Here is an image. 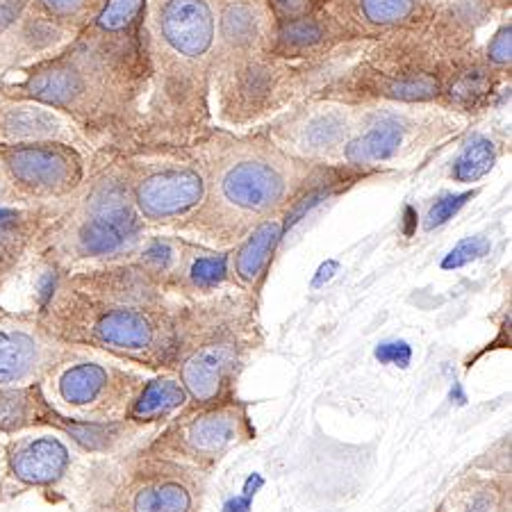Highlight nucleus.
<instances>
[{
    "instance_id": "nucleus-1",
    "label": "nucleus",
    "mask_w": 512,
    "mask_h": 512,
    "mask_svg": "<svg viewBox=\"0 0 512 512\" xmlns=\"http://www.w3.org/2000/svg\"><path fill=\"white\" fill-rule=\"evenodd\" d=\"M3 160L16 183L39 189V192H57V189L76 185L78 160L62 146L48 144H21L3 153Z\"/></svg>"
},
{
    "instance_id": "nucleus-2",
    "label": "nucleus",
    "mask_w": 512,
    "mask_h": 512,
    "mask_svg": "<svg viewBox=\"0 0 512 512\" xmlns=\"http://www.w3.org/2000/svg\"><path fill=\"white\" fill-rule=\"evenodd\" d=\"M139 235V221L121 198L107 196L80 226L78 246L85 255H112L126 249Z\"/></svg>"
},
{
    "instance_id": "nucleus-3",
    "label": "nucleus",
    "mask_w": 512,
    "mask_h": 512,
    "mask_svg": "<svg viewBox=\"0 0 512 512\" xmlns=\"http://www.w3.org/2000/svg\"><path fill=\"white\" fill-rule=\"evenodd\" d=\"M71 453L60 437H26L7 453V467L23 485H53L66 474Z\"/></svg>"
},
{
    "instance_id": "nucleus-4",
    "label": "nucleus",
    "mask_w": 512,
    "mask_h": 512,
    "mask_svg": "<svg viewBox=\"0 0 512 512\" xmlns=\"http://www.w3.org/2000/svg\"><path fill=\"white\" fill-rule=\"evenodd\" d=\"M160 26L164 39L187 57L203 55L214 37L212 10L205 0H169Z\"/></svg>"
},
{
    "instance_id": "nucleus-5",
    "label": "nucleus",
    "mask_w": 512,
    "mask_h": 512,
    "mask_svg": "<svg viewBox=\"0 0 512 512\" xmlns=\"http://www.w3.org/2000/svg\"><path fill=\"white\" fill-rule=\"evenodd\" d=\"M203 183L192 171H167L144 180L137 189V203L155 219L187 212L201 201Z\"/></svg>"
},
{
    "instance_id": "nucleus-6",
    "label": "nucleus",
    "mask_w": 512,
    "mask_h": 512,
    "mask_svg": "<svg viewBox=\"0 0 512 512\" xmlns=\"http://www.w3.org/2000/svg\"><path fill=\"white\" fill-rule=\"evenodd\" d=\"M224 196L237 208L253 212L267 210L283 196V178L267 164H237L224 178Z\"/></svg>"
},
{
    "instance_id": "nucleus-7",
    "label": "nucleus",
    "mask_w": 512,
    "mask_h": 512,
    "mask_svg": "<svg viewBox=\"0 0 512 512\" xmlns=\"http://www.w3.org/2000/svg\"><path fill=\"white\" fill-rule=\"evenodd\" d=\"M41 349L23 328L0 326V387H21L35 374Z\"/></svg>"
},
{
    "instance_id": "nucleus-8",
    "label": "nucleus",
    "mask_w": 512,
    "mask_h": 512,
    "mask_svg": "<svg viewBox=\"0 0 512 512\" xmlns=\"http://www.w3.org/2000/svg\"><path fill=\"white\" fill-rule=\"evenodd\" d=\"M92 335L101 344L112 346V349L137 351L151 344L153 328L139 312L117 308L98 315L92 326Z\"/></svg>"
},
{
    "instance_id": "nucleus-9",
    "label": "nucleus",
    "mask_w": 512,
    "mask_h": 512,
    "mask_svg": "<svg viewBox=\"0 0 512 512\" xmlns=\"http://www.w3.org/2000/svg\"><path fill=\"white\" fill-rule=\"evenodd\" d=\"M107 383H110V376H107L105 367L96 365V362H80V365L64 369L60 381H57V392L69 406L85 408L101 399Z\"/></svg>"
},
{
    "instance_id": "nucleus-10",
    "label": "nucleus",
    "mask_w": 512,
    "mask_h": 512,
    "mask_svg": "<svg viewBox=\"0 0 512 512\" xmlns=\"http://www.w3.org/2000/svg\"><path fill=\"white\" fill-rule=\"evenodd\" d=\"M224 367L226 353L219 349H205L192 355V358L185 362L183 381L194 399L210 401L217 396L221 387V376H224Z\"/></svg>"
},
{
    "instance_id": "nucleus-11",
    "label": "nucleus",
    "mask_w": 512,
    "mask_h": 512,
    "mask_svg": "<svg viewBox=\"0 0 512 512\" xmlns=\"http://www.w3.org/2000/svg\"><path fill=\"white\" fill-rule=\"evenodd\" d=\"M82 87L85 85H82L80 73L57 66V69H48L32 76L28 82V94L46 105L64 107L76 101L82 94Z\"/></svg>"
},
{
    "instance_id": "nucleus-12",
    "label": "nucleus",
    "mask_w": 512,
    "mask_h": 512,
    "mask_svg": "<svg viewBox=\"0 0 512 512\" xmlns=\"http://www.w3.org/2000/svg\"><path fill=\"white\" fill-rule=\"evenodd\" d=\"M403 130L399 123L385 121L381 126L371 128L367 135L355 139L346 148V158L353 164H369L378 160H387L390 155L396 153V148L401 144Z\"/></svg>"
},
{
    "instance_id": "nucleus-13",
    "label": "nucleus",
    "mask_w": 512,
    "mask_h": 512,
    "mask_svg": "<svg viewBox=\"0 0 512 512\" xmlns=\"http://www.w3.org/2000/svg\"><path fill=\"white\" fill-rule=\"evenodd\" d=\"M3 132L14 139H48L57 135L60 121L41 107H16L3 117Z\"/></svg>"
},
{
    "instance_id": "nucleus-14",
    "label": "nucleus",
    "mask_w": 512,
    "mask_h": 512,
    "mask_svg": "<svg viewBox=\"0 0 512 512\" xmlns=\"http://www.w3.org/2000/svg\"><path fill=\"white\" fill-rule=\"evenodd\" d=\"M280 237V228L278 224H264L258 230H255L253 237L246 242V246L239 251L237 258V274L244 280H253L260 274V269L264 267V262L269 260L271 251Z\"/></svg>"
},
{
    "instance_id": "nucleus-15",
    "label": "nucleus",
    "mask_w": 512,
    "mask_h": 512,
    "mask_svg": "<svg viewBox=\"0 0 512 512\" xmlns=\"http://www.w3.org/2000/svg\"><path fill=\"white\" fill-rule=\"evenodd\" d=\"M192 444L201 451H217L235 437V419L230 415H208L192 426Z\"/></svg>"
},
{
    "instance_id": "nucleus-16",
    "label": "nucleus",
    "mask_w": 512,
    "mask_h": 512,
    "mask_svg": "<svg viewBox=\"0 0 512 512\" xmlns=\"http://www.w3.org/2000/svg\"><path fill=\"white\" fill-rule=\"evenodd\" d=\"M185 403V392L183 387L173 381H155L144 390L139 396L135 415L137 417H153L160 415V412H167L171 408H178Z\"/></svg>"
},
{
    "instance_id": "nucleus-17",
    "label": "nucleus",
    "mask_w": 512,
    "mask_h": 512,
    "mask_svg": "<svg viewBox=\"0 0 512 512\" xmlns=\"http://www.w3.org/2000/svg\"><path fill=\"white\" fill-rule=\"evenodd\" d=\"M32 415V390L26 387H0V433L26 426Z\"/></svg>"
},
{
    "instance_id": "nucleus-18",
    "label": "nucleus",
    "mask_w": 512,
    "mask_h": 512,
    "mask_svg": "<svg viewBox=\"0 0 512 512\" xmlns=\"http://www.w3.org/2000/svg\"><path fill=\"white\" fill-rule=\"evenodd\" d=\"M189 503V494L180 485H160L137 494L135 512H189Z\"/></svg>"
},
{
    "instance_id": "nucleus-19",
    "label": "nucleus",
    "mask_w": 512,
    "mask_h": 512,
    "mask_svg": "<svg viewBox=\"0 0 512 512\" xmlns=\"http://www.w3.org/2000/svg\"><path fill=\"white\" fill-rule=\"evenodd\" d=\"M494 167V146L487 139H474L456 162V178L460 183H474Z\"/></svg>"
},
{
    "instance_id": "nucleus-20",
    "label": "nucleus",
    "mask_w": 512,
    "mask_h": 512,
    "mask_svg": "<svg viewBox=\"0 0 512 512\" xmlns=\"http://www.w3.org/2000/svg\"><path fill=\"white\" fill-rule=\"evenodd\" d=\"M258 16L251 10L249 5H230L224 12V19H221V30L228 41L233 44H251V41L258 37Z\"/></svg>"
},
{
    "instance_id": "nucleus-21",
    "label": "nucleus",
    "mask_w": 512,
    "mask_h": 512,
    "mask_svg": "<svg viewBox=\"0 0 512 512\" xmlns=\"http://www.w3.org/2000/svg\"><path fill=\"white\" fill-rule=\"evenodd\" d=\"M417 0H362V12L371 23L392 26L415 12Z\"/></svg>"
},
{
    "instance_id": "nucleus-22",
    "label": "nucleus",
    "mask_w": 512,
    "mask_h": 512,
    "mask_svg": "<svg viewBox=\"0 0 512 512\" xmlns=\"http://www.w3.org/2000/svg\"><path fill=\"white\" fill-rule=\"evenodd\" d=\"M144 0H107L105 10L98 16V26L110 32L128 28L142 10Z\"/></svg>"
},
{
    "instance_id": "nucleus-23",
    "label": "nucleus",
    "mask_w": 512,
    "mask_h": 512,
    "mask_svg": "<svg viewBox=\"0 0 512 512\" xmlns=\"http://www.w3.org/2000/svg\"><path fill=\"white\" fill-rule=\"evenodd\" d=\"M390 94L401 101H426L437 94V82L428 76H412L394 82Z\"/></svg>"
},
{
    "instance_id": "nucleus-24",
    "label": "nucleus",
    "mask_w": 512,
    "mask_h": 512,
    "mask_svg": "<svg viewBox=\"0 0 512 512\" xmlns=\"http://www.w3.org/2000/svg\"><path fill=\"white\" fill-rule=\"evenodd\" d=\"M490 251V242H487L485 237H472V239H465V242H460L456 249H453L447 258H444L442 267L444 269H458V267H465V264L474 262L481 258Z\"/></svg>"
},
{
    "instance_id": "nucleus-25",
    "label": "nucleus",
    "mask_w": 512,
    "mask_h": 512,
    "mask_svg": "<svg viewBox=\"0 0 512 512\" xmlns=\"http://www.w3.org/2000/svg\"><path fill=\"white\" fill-rule=\"evenodd\" d=\"M64 428L85 449H103L107 440H110V435L117 431L114 426L103 424H64Z\"/></svg>"
},
{
    "instance_id": "nucleus-26",
    "label": "nucleus",
    "mask_w": 512,
    "mask_h": 512,
    "mask_svg": "<svg viewBox=\"0 0 512 512\" xmlns=\"http://www.w3.org/2000/svg\"><path fill=\"white\" fill-rule=\"evenodd\" d=\"M283 39L292 46H301V48L312 46L321 39V30L315 21L299 19V21L287 23V26L283 28Z\"/></svg>"
},
{
    "instance_id": "nucleus-27",
    "label": "nucleus",
    "mask_w": 512,
    "mask_h": 512,
    "mask_svg": "<svg viewBox=\"0 0 512 512\" xmlns=\"http://www.w3.org/2000/svg\"><path fill=\"white\" fill-rule=\"evenodd\" d=\"M474 196V192H465V194H451V196H444L437 201L431 212H428V228H435V226H442L444 221H449L453 214H456L462 205H465L469 198Z\"/></svg>"
},
{
    "instance_id": "nucleus-28",
    "label": "nucleus",
    "mask_w": 512,
    "mask_h": 512,
    "mask_svg": "<svg viewBox=\"0 0 512 512\" xmlns=\"http://www.w3.org/2000/svg\"><path fill=\"white\" fill-rule=\"evenodd\" d=\"M226 276V258H203L192 267V278L198 285H214Z\"/></svg>"
},
{
    "instance_id": "nucleus-29",
    "label": "nucleus",
    "mask_w": 512,
    "mask_h": 512,
    "mask_svg": "<svg viewBox=\"0 0 512 512\" xmlns=\"http://www.w3.org/2000/svg\"><path fill=\"white\" fill-rule=\"evenodd\" d=\"M376 358L383 362V365H396V367H408L412 358V349L408 342H385L378 344Z\"/></svg>"
},
{
    "instance_id": "nucleus-30",
    "label": "nucleus",
    "mask_w": 512,
    "mask_h": 512,
    "mask_svg": "<svg viewBox=\"0 0 512 512\" xmlns=\"http://www.w3.org/2000/svg\"><path fill=\"white\" fill-rule=\"evenodd\" d=\"M483 89H485V78L481 76V73H467V76L460 78L458 85L451 89V94L456 96L460 103L469 105L483 94Z\"/></svg>"
},
{
    "instance_id": "nucleus-31",
    "label": "nucleus",
    "mask_w": 512,
    "mask_h": 512,
    "mask_svg": "<svg viewBox=\"0 0 512 512\" xmlns=\"http://www.w3.org/2000/svg\"><path fill=\"white\" fill-rule=\"evenodd\" d=\"M342 132V121H337L335 117H324L312 123L310 128V139L315 142L317 146H328L330 142H335L337 137H340Z\"/></svg>"
},
{
    "instance_id": "nucleus-32",
    "label": "nucleus",
    "mask_w": 512,
    "mask_h": 512,
    "mask_svg": "<svg viewBox=\"0 0 512 512\" xmlns=\"http://www.w3.org/2000/svg\"><path fill=\"white\" fill-rule=\"evenodd\" d=\"M512 30L508 28H501L497 32V37L492 39L490 44V60L497 62V64H508L510 62V53H512Z\"/></svg>"
},
{
    "instance_id": "nucleus-33",
    "label": "nucleus",
    "mask_w": 512,
    "mask_h": 512,
    "mask_svg": "<svg viewBox=\"0 0 512 512\" xmlns=\"http://www.w3.org/2000/svg\"><path fill=\"white\" fill-rule=\"evenodd\" d=\"M41 3H44L48 12H53L57 16H69L80 12L87 0H41Z\"/></svg>"
},
{
    "instance_id": "nucleus-34",
    "label": "nucleus",
    "mask_w": 512,
    "mask_h": 512,
    "mask_svg": "<svg viewBox=\"0 0 512 512\" xmlns=\"http://www.w3.org/2000/svg\"><path fill=\"white\" fill-rule=\"evenodd\" d=\"M23 0H0V30H5L19 16Z\"/></svg>"
},
{
    "instance_id": "nucleus-35",
    "label": "nucleus",
    "mask_w": 512,
    "mask_h": 512,
    "mask_svg": "<svg viewBox=\"0 0 512 512\" xmlns=\"http://www.w3.org/2000/svg\"><path fill=\"white\" fill-rule=\"evenodd\" d=\"M276 7L283 14L289 16H299L303 12H308V7L312 5V0H274Z\"/></svg>"
},
{
    "instance_id": "nucleus-36",
    "label": "nucleus",
    "mask_w": 512,
    "mask_h": 512,
    "mask_svg": "<svg viewBox=\"0 0 512 512\" xmlns=\"http://www.w3.org/2000/svg\"><path fill=\"white\" fill-rule=\"evenodd\" d=\"M251 501L253 499H249V497H235V499H230L226 506H224V512H249L251 510Z\"/></svg>"
},
{
    "instance_id": "nucleus-37",
    "label": "nucleus",
    "mask_w": 512,
    "mask_h": 512,
    "mask_svg": "<svg viewBox=\"0 0 512 512\" xmlns=\"http://www.w3.org/2000/svg\"><path fill=\"white\" fill-rule=\"evenodd\" d=\"M337 271V262H326V264H321V269H319V274H317V278H315V287H321L326 283V280H330L333 278V274Z\"/></svg>"
},
{
    "instance_id": "nucleus-38",
    "label": "nucleus",
    "mask_w": 512,
    "mask_h": 512,
    "mask_svg": "<svg viewBox=\"0 0 512 512\" xmlns=\"http://www.w3.org/2000/svg\"><path fill=\"white\" fill-rule=\"evenodd\" d=\"M146 255H148V260H153V262H158V264H167V262H169V255H171V251L167 249V246L155 244L153 249L148 251Z\"/></svg>"
},
{
    "instance_id": "nucleus-39",
    "label": "nucleus",
    "mask_w": 512,
    "mask_h": 512,
    "mask_svg": "<svg viewBox=\"0 0 512 512\" xmlns=\"http://www.w3.org/2000/svg\"><path fill=\"white\" fill-rule=\"evenodd\" d=\"M260 485H262V478L258 474H253L249 481H246V485H244V497L253 499V494H255V490H258Z\"/></svg>"
}]
</instances>
